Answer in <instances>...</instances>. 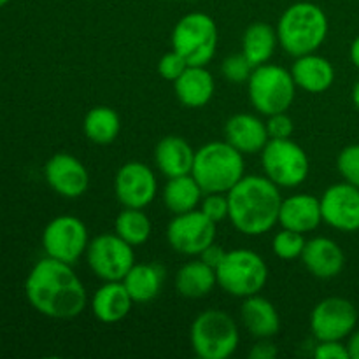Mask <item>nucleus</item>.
<instances>
[{
	"label": "nucleus",
	"instance_id": "1",
	"mask_svg": "<svg viewBox=\"0 0 359 359\" xmlns=\"http://www.w3.org/2000/svg\"><path fill=\"white\" fill-rule=\"evenodd\" d=\"M27 300L39 314L51 319H76L88 305L84 284L72 265L55 258L39 259L25 280Z\"/></svg>",
	"mask_w": 359,
	"mask_h": 359
},
{
	"label": "nucleus",
	"instance_id": "2",
	"mask_svg": "<svg viewBox=\"0 0 359 359\" xmlns=\"http://www.w3.org/2000/svg\"><path fill=\"white\" fill-rule=\"evenodd\" d=\"M266 175H244L228 196V219L249 237L265 235L279 223L283 195Z\"/></svg>",
	"mask_w": 359,
	"mask_h": 359
},
{
	"label": "nucleus",
	"instance_id": "3",
	"mask_svg": "<svg viewBox=\"0 0 359 359\" xmlns=\"http://www.w3.org/2000/svg\"><path fill=\"white\" fill-rule=\"evenodd\" d=\"M276 30L280 48L297 58L316 53L325 44L330 23L318 4L297 2L284 11Z\"/></svg>",
	"mask_w": 359,
	"mask_h": 359
},
{
	"label": "nucleus",
	"instance_id": "4",
	"mask_svg": "<svg viewBox=\"0 0 359 359\" xmlns=\"http://www.w3.org/2000/svg\"><path fill=\"white\" fill-rule=\"evenodd\" d=\"M191 175L203 193H228L245 175L244 154L226 140H212L195 151Z\"/></svg>",
	"mask_w": 359,
	"mask_h": 359
},
{
	"label": "nucleus",
	"instance_id": "5",
	"mask_svg": "<svg viewBox=\"0 0 359 359\" xmlns=\"http://www.w3.org/2000/svg\"><path fill=\"white\" fill-rule=\"evenodd\" d=\"M241 335L235 319L223 311L200 312L189 328V344L200 359H228L237 351Z\"/></svg>",
	"mask_w": 359,
	"mask_h": 359
},
{
	"label": "nucleus",
	"instance_id": "6",
	"mask_svg": "<svg viewBox=\"0 0 359 359\" xmlns=\"http://www.w3.org/2000/svg\"><path fill=\"white\" fill-rule=\"evenodd\" d=\"M217 286L224 293L237 298H248L265 290L269 283V265L258 252L251 249H233L216 269Z\"/></svg>",
	"mask_w": 359,
	"mask_h": 359
},
{
	"label": "nucleus",
	"instance_id": "7",
	"mask_svg": "<svg viewBox=\"0 0 359 359\" xmlns=\"http://www.w3.org/2000/svg\"><path fill=\"white\" fill-rule=\"evenodd\" d=\"M297 88L291 70L273 63L255 67L248 81L249 100L263 116L290 111L297 97Z\"/></svg>",
	"mask_w": 359,
	"mask_h": 359
},
{
	"label": "nucleus",
	"instance_id": "8",
	"mask_svg": "<svg viewBox=\"0 0 359 359\" xmlns=\"http://www.w3.org/2000/svg\"><path fill=\"white\" fill-rule=\"evenodd\" d=\"M217 25L209 14L189 13L172 30V49L189 65H207L217 51Z\"/></svg>",
	"mask_w": 359,
	"mask_h": 359
},
{
	"label": "nucleus",
	"instance_id": "9",
	"mask_svg": "<svg viewBox=\"0 0 359 359\" xmlns=\"http://www.w3.org/2000/svg\"><path fill=\"white\" fill-rule=\"evenodd\" d=\"M262 167L266 177L279 188H298L311 172V161L293 139H270L262 151Z\"/></svg>",
	"mask_w": 359,
	"mask_h": 359
},
{
	"label": "nucleus",
	"instance_id": "10",
	"mask_svg": "<svg viewBox=\"0 0 359 359\" xmlns=\"http://www.w3.org/2000/svg\"><path fill=\"white\" fill-rule=\"evenodd\" d=\"M90 237L88 228L79 217L63 214L46 224L42 231V249L46 256L76 265L86 255Z\"/></svg>",
	"mask_w": 359,
	"mask_h": 359
},
{
	"label": "nucleus",
	"instance_id": "11",
	"mask_svg": "<svg viewBox=\"0 0 359 359\" xmlns=\"http://www.w3.org/2000/svg\"><path fill=\"white\" fill-rule=\"evenodd\" d=\"M86 262L91 272L104 283L123 280L135 265V252L133 245L118 233H100L88 244Z\"/></svg>",
	"mask_w": 359,
	"mask_h": 359
},
{
	"label": "nucleus",
	"instance_id": "12",
	"mask_svg": "<svg viewBox=\"0 0 359 359\" xmlns=\"http://www.w3.org/2000/svg\"><path fill=\"white\" fill-rule=\"evenodd\" d=\"M216 226L200 209L175 214L167 226V241L179 255L198 256L216 242Z\"/></svg>",
	"mask_w": 359,
	"mask_h": 359
},
{
	"label": "nucleus",
	"instance_id": "13",
	"mask_svg": "<svg viewBox=\"0 0 359 359\" xmlns=\"http://www.w3.org/2000/svg\"><path fill=\"white\" fill-rule=\"evenodd\" d=\"M358 309L347 298L328 297L311 314V332L316 340H346L356 330Z\"/></svg>",
	"mask_w": 359,
	"mask_h": 359
},
{
	"label": "nucleus",
	"instance_id": "14",
	"mask_svg": "<svg viewBox=\"0 0 359 359\" xmlns=\"http://www.w3.org/2000/svg\"><path fill=\"white\" fill-rule=\"evenodd\" d=\"M114 193L123 207L146 209L158 193L156 175L142 161H126L116 172Z\"/></svg>",
	"mask_w": 359,
	"mask_h": 359
},
{
	"label": "nucleus",
	"instance_id": "15",
	"mask_svg": "<svg viewBox=\"0 0 359 359\" xmlns=\"http://www.w3.org/2000/svg\"><path fill=\"white\" fill-rule=\"evenodd\" d=\"M323 223L339 231L359 230V188L349 182L330 186L321 196Z\"/></svg>",
	"mask_w": 359,
	"mask_h": 359
},
{
	"label": "nucleus",
	"instance_id": "16",
	"mask_svg": "<svg viewBox=\"0 0 359 359\" xmlns=\"http://www.w3.org/2000/svg\"><path fill=\"white\" fill-rule=\"evenodd\" d=\"M44 177L49 188L63 198H79L88 191L90 174L83 161L69 153H56L46 161Z\"/></svg>",
	"mask_w": 359,
	"mask_h": 359
},
{
	"label": "nucleus",
	"instance_id": "17",
	"mask_svg": "<svg viewBox=\"0 0 359 359\" xmlns=\"http://www.w3.org/2000/svg\"><path fill=\"white\" fill-rule=\"evenodd\" d=\"M300 259L312 276L323 280L335 279L346 266V255L342 248L328 237L309 238Z\"/></svg>",
	"mask_w": 359,
	"mask_h": 359
},
{
	"label": "nucleus",
	"instance_id": "18",
	"mask_svg": "<svg viewBox=\"0 0 359 359\" xmlns=\"http://www.w3.org/2000/svg\"><path fill=\"white\" fill-rule=\"evenodd\" d=\"M323 223L321 198L309 193H297L283 198L279 224L298 233H311Z\"/></svg>",
	"mask_w": 359,
	"mask_h": 359
},
{
	"label": "nucleus",
	"instance_id": "19",
	"mask_svg": "<svg viewBox=\"0 0 359 359\" xmlns=\"http://www.w3.org/2000/svg\"><path fill=\"white\" fill-rule=\"evenodd\" d=\"M133 304L135 302L130 297L123 280H105L91 297L90 307L97 321L116 325L130 314Z\"/></svg>",
	"mask_w": 359,
	"mask_h": 359
},
{
	"label": "nucleus",
	"instance_id": "20",
	"mask_svg": "<svg viewBox=\"0 0 359 359\" xmlns=\"http://www.w3.org/2000/svg\"><path fill=\"white\" fill-rule=\"evenodd\" d=\"M226 142L231 144L242 154H258L269 144L270 137L266 132V123L258 116L241 112L231 116L224 125Z\"/></svg>",
	"mask_w": 359,
	"mask_h": 359
},
{
	"label": "nucleus",
	"instance_id": "21",
	"mask_svg": "<svg viewBox=\"0 0 359 359\" xmlns=\"http://www.w3.org/2000/svg\"><path fill=\"white\" fill-rule=\"evenodd\" d=\"M291 76L297 86L307 93H325L335 83V67L325 56L309 53L297 56L291 67Z\"/></svg>",
	"mask_w": 359,
	"mask_h": 359
},
{
	"label": "nucleus",
	"instance_id": "22",
	"mask_svg": "<svg viewBox=\"0 0 359 359\" xmlns=\"http://www.w3.org/2000/svg\"><path fill=\"white\" fill-rule=\"evenodd\" d=\"M174 91L182 105L189 109H200L212 100L216 83L205 65H189L174 81Z\"/></svg>",
	"mask_w": 359,
	"mask_h": 359
},
{
	"label": "nucleus",
	"instance_id": "23",
	"mask_svg": "<svg viewBox=\"0 0 359 359\" xmlns=\"http://www.w3.org/2000/svg\"><path fill=\"white\" fill-rule=\"evenodd\" d=\"M241 319L245 330L255 339H272L280 330V318L276 305L262 294L244 298L241 305Z\"/></svg>",
	"mask_w": 359,
	"mask_h": 359
},
{
	"label": "nucleus",
	"instance_id": "24",
	"mask_svg": "<svg viewBox=\"0 0 359 359\" xmlns=\"http://www.w3.org/2000/svg\"><path fill=\"white\" fill-rule=\"evenodd\" d=\"M154 161L167 179L191 174L195 149L179 135H167L154 147Z\"/></svg>",
	"mask_w": 359,
	"mask_h": 359
},
{
	"label": "nucleus",
	"instance_id": "25",
	"mask_svg": "<svg viewBox=\"0 0 359 359\" xmlns=\"http://www.w3.org/2000/svg\"><path fill=\"white\" fill-rule=\"evenodd\" d=\"M165 270L158 263H135L126 273L123 284L135 304H147L160 294Z\"/></svg>",
	"mask_w": 359,
	"mask_h": 359
},
{
	"label": "nucleus",
	"instance_id": "26",
	"mask_svg": "<svg viewBox=\"0 0 359 359\" xmlns=\"http://www.w3.org/2000/svg\"><path fill=\"white\" fill-rule=\"evenodd\" d=\"M217 284L216 270L202 259L188 262L175 273V290L184 298H203Z\"/></svg>",
	"mask_w": 359,
	"mask_h": 359
},
{
	"label": "nucleus",
	"instance_id": "27",
	"mask_svg": "<svg viewBox=\"0 0 359 359\" xmlns=\"http://www.w3.org/2000/svg\"><path fill=\"white\" fill-rule=\"evenodd\" d=\"M203 189L191 174L167 179L163 188V203L172 214H182L200 207L203 198Z\"/></svg>",
	"mask_w": 359,
	"mask_h": 359
},
{
	"label": "nucleus",
	"instance_id": "28",
	"mask_svg": "<svg viewBox=\"0 0 359 359\" xmlns=\"http://www.w3.org/2000/svg\"><path fill=\"white\" fill-rule=\"evenodd\" d=\"M277 44H279L277 30L270 27L269 23H262V21L249 25L242 35V53L251 62L252 67L269 63Z\"/></svg>",
	"mask_w": 359,
	"mask_h": 359
},
{
	"label": "nucleus",
	"instance_id": "29",
	"mask_svg": "<svg viewBox=\"0 0 359 359\" xmlns=\"http://www.w3.org/2000/svg\"><path fill=\"white\" fill-rule=\"evenodd\" d=\"M83 132L88 140L98 146H105L118 139L121 132V119L114 109L107 105H97L84 116Z\"/></svg>",
	"mask_w": 359,
	"mask_h": 359
},
{
	"label": "nucleus",
	"instance_id": "30",
	"mask_svg": "<svg viewBox=\"0 0 359 359\" xmlns=\"http://www.w3.org/2000/svg\"><path fill=\"white\" fill-rule=\"evenodd\" d=\"M151 231H153V224L144 209L123 207L114 221V233H118L123 241L128 242L133 248L146 244L151 237Z\"/></svg>",
	"mask_w": 359,
	"mask_h": 359
},
{
	"label": "nucleus",
	"instance_id": "31",
	"mask_svg": "<svg viewBox=\"0 0 359 359\" xmlns=\"http://www.w3.org/2000/svg\"><path fill=\"white\" fill-rule=\"evenodd\" d=\"M305 242L307 241H305L304 233L283 228V230L273 235L272 251L277 258L290 262V259L300 258L302 252H304Z\"/></svg>",
	"mask_w": 359,
	"mask_h": 359
},
{
	"label": "nucleus",
	"instance_id": "32",
	"mask_svg": "<svg viewBox=\"0 0 359 359\" xmlns=\"http://www.w3.org/2000/svg\"><path fill=\"white\" fill-rule=\"evenodd\" d=\"M337 168L344 181L359 188V144H351L340 151L337 158Z\"/></svg>",
	"mask_w": 359,
	"mask_h": 359
},
{
	"label": "nucleus",
	"instance_id": "33",
	"mask_svg": "<svg viewBox=\"0 0 359 359\" xmlns=\"http://www.w3.org/2000/svg\"><path fill=\"white\" fill-rule=\"evenodd\" d=\"M252 70H255V67L245 58L244 53H241V55H230L224 60L223 65H221V74L226 77V81L238 84L248 83Z\"/></svg>",
	"mask_w": 359,
	"mask_h": 359
},
{
	"label": "nucleus",
	"instance_id": "34",
	"mask_svg": "<svg viewBox=\"0 0 359 359\" xmlns=\"http://www.w3.org/2000/svg\"><path fill=\"white\" fill-rule=\"evenodd\" d=\"M200 210L214 223L228 219V196L226 193H205L200 202Z\"/></svg>",
	"mask_w": 359,
	"mask_h": 359
},
{
	"label": "nucleus",
	"instance_id": "35",
	"mask_svg": "<svg viewBox=\"0 0 359 359\" xmlns=\"http://www.w3.org/2000/svg\"><path fill=\"white\" fill-rule=\"evenodd\" d=\"M188 67L189 63L186 62L177 51L172 49V51L165 53L160 58V62H158V74H160L165 81H172V83H174Z\"/></svg>",
	"mask_w": 359,
	"mask_h": 359
},
{
	"label": "nucleus",
	"instance_id": "36",
	"mask_svg": "<svg viewBox=\"0 0 359 359\" xmlns=\"http://www.w3.org/2000/svg\"><path fill=\"white\" fill-rule=\"evenodd\" d=\"M266 132L270 139H291L294 132L293 118L286 112L266 116Z\"/></svg>",
	"mask_w": 359,
	"mask_h": 359
},
{
	"label": "nucleus",
	"instance_id": "37",
	"mask_svg": "<svg viewBox=\"0 0 359 359\" xmlns=\"http://www.w3.org/2000/svg\"><path fill=\"white\" fill-rule=\"evenodd\" d=\"M316 359H351L347 344L342 340H318L314 347Z\"/></svg>",
	"mask_w": 359,
	"mask_h": 359
},
{
	"label": "nucleus",
	"instance_id": "38",
	"mask_svg": "<svg viewBox=\"0 0 359 359\" xmlns=\"http://www.w3.org/2000/svg\"><path fill=\"white\" fill-rule=\"evenodd\" d=\"M200 259H202L203 263H207L209 266H212L214 270L219 266V263L223 262V258L226 256V251H224L223 248H221L219 244H216V242H212V244L209 245V248L203 249L202 252H200Z\"/></svg>",
	"mask_w": 359,
	"mask_h": 359
},
{
	"label": "nucleus",
	"instance_id": "39",
	"mask_svg": "<svg viewBox=\"0 0 359 359\" xmlns=\"http://www.w3.org/2000/svg\"><path fill=\"white\" fill-rule=\"evenodd\" d=\"M279 354L277 347L270 342V339H259V342L249 351L251 359H273Z\"/></svg>",
	"mask_w": 359,
	"mask_h": 359
},
{
	"label": "nucleus",
	"instance_id": "40",
	"mask_svg": "<svg viewBox=\"0 0 359 359\" xmlns=\"http://www.w3.org/2000/svg\"><path fill=\"white\" fill-rule=\"evenodd\" d=\"M347 351L351 359H359V330H354L347 340Z\"/></svg>",
	"mask_w": 359,
	"mask_h": 359
},
{
	"label": "nucleus",
	"instance_id": "41",
	"mask_svg": "<svg viewBox=\"0 0 359 359\" xmlns=\"http://www.w3.org/2000/svg\"><path fill=\"white\" fill-rule=\"evenodd\" d=\"M349 56H351V62H353V65L359 70V35L356 39H354L353 44H351Z\"/></svg>",
	"mask_w": 359,
	"mask_h": 359
},
{
	"label": "nucleus",
	"instance_id": "42",
	"mask_svg": "<svg viewBox=\"0 0 359 359\" xmlns=\"http://www.w3.org/2000/svg\"><path fill=\"white\" fill-rule=\"evenodd\" d=\"M353 102H354V105H356V109L359 111V81L356 84H354V88H353Z\"/></svg>",
	"mask_w": 359,
	"mask_h": 359
},
{
	"label": "nucleus",
	"instance_id": "43",
	"mask_svg": "<svg viewBox=\"0 0 359 359\" xmlns=\"http://www.w3.org/2000/svg\"><path fill=\"white\" fill-rule=\"evenodd\" d=\"M9 2H11V0H0V9H2L4 6H7Z\"/></svg>",
	"mask_w": 359,
	"mask_h": 359
}]
</instances>
